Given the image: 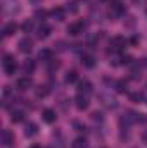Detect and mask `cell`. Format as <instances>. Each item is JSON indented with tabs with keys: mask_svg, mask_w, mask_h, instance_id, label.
<instances>
[{
	"mask_svg": "<svg viewBox=\"0 0 147 148\" xmlns=\"http://www.w3.org/2000/svg\"><path fill=\"white\" fill-rule=\"evenodd\" d=\"M16 69H17V64H16L14 55L12 53H7L3 57V73L7 74V76H12V74L16 73Z\"/></svg>",
	"mask_w": 147,
	"mask_h": 148,
	"instance_id": "1",
	"label": "cell"
},
{
	"mask_svg": "<svg viewBox=\"0 0 147 148\" xmlns=\"http://www.w3.org/2000/svg\"><path fill=\"white\" fill-rule=\"evenodd\" d=\"M109 47H111V50H114V52H121V50H125V47H126V40L123 36H114L111 40Z\"/></svg>",
	"mask_w": 147,
	"mask_h": 148,
	"instance_id": "2",
	"label": "cell"
},
{
	"mask_svg": "<svg viewBox=\"0 0 147 148\" xmlns=\"http://www.w3.org/2000/svg\"><path fill=\"white\" fill-rule=\"evenodd\" d=\"M16 86H17V90L24 91V90H28V88H31V86H33V79H31L30 76L19 77V79H17V83H16Z\"/></svg>",
	"mask_w": 147,
	"mask_h": 148,
	"instance_id": "3",
	"label": "cell"
},
{
	"mask_svg": "<svg viewBox=\"0 0 147 148\" xmlns=\"http://www.w3.org/2000/svg\"><path fill=\"white\" fill-rule=\"evenodd\" d=\"M92 90H94V86H92L90 81L85 79V81H80V83H78V93H80V95H85V97H87V95L92 93Z\"/></svg>",
	"mask_w": 147,
	"mask_h": 148,
	"instance_id": "4",
	"label": "cell"
},
{
	"mask_svg": "<svg viewBox=\"0 0 147 148\" xmlns=\"http://www.w3.org/2000/svg\"><path fill=\"white\" fill-rule=\"evenodd\" d=\"M17 47H19V50H21L23 53H28V52H31V48H33V40L28 38V36L23 38V40H19Z\"/></svg>",
	"mask_w": 147,
	"mask_h": 148,
	"instance_id": "5",
	"label": "cell"
},
{
	"mask_svg": "<svg viewBox=\"0 0 147 148\" xmlns=\"http://www.w3.org/2000/svg\"><path fill=\"white\" fill-rule=\"evenodd\" d=\"M83 29H85V24L83 23H71L68 26V33L71 36H78L80 33H83Z\"/></svg>",
	"mask_w": 147,
	"mask_h": 148,
	"instance_id": "6",
	"label": "cell"
},
{
	"mask_svg": "<svg viewBox=\"0 0 147 148\" xmlns=\"http://www.w3.org/2000/svg\"><path fill=\"white\" fill-rule=\"evenodd\" d=\"M74 105H76L78 110H87L88 109V98L85 95H80L78 93V97L74 98Z\"/></svg>",
	"mask_w": 147,
	"mask_h": 148,
	"instance_id": "7",
	"label": "cell"
},
{
	"mask_svg": "<svg viewBox=\"0 0 147 148\" xmlns=\"http://www.w3.org/2000/svg\"><path fill=\"white\" fill-rule=\"evenodd\" d=\"M123 14H125V5L119 3V2H112V3H111V16L119 17V16H123Z\"/></svg>",
	"mask_w": 147,
	"mask_h": 148,
	"instance_id": "8",
	"label": "cell"
},
{
	"mask_svg": "<svg viewBox=\"0 0 147 148\" xmlns=\"http://www.w3.org/2000/svg\"><path fill=\"white\" fill-rule=\"evenodd\" d=\"M37 134H38V126L35 122H28L26 127H24V136H26V138H33V136H37Z\"/></svg>",
	"mask_w": 147,
	"mask_h": 148,
	"instance_id": "9",
	"label": "cell"
},
{
	"mask_svg": "<svg viewBox=\"0 0 147 148\" xmlns=\"http://www.w3.org/2000/svg\"><path fill=\"white\" fill-rule=\"evenodd\" d=\"M12 143H14V134L9 129H3L2 131V145L3 147H10Z\"/></svg>",
	"mask_w": 147,
	"mask_h": 148,
	"instance_id": "10",
	"label": "cell"
},
{
	"mask_svg": "<svg viewBox=\"0 0 147 148\" xmlns=\"http://www.w3.org/2000/svg\"><path fill=\"white\" fill-rule=\"evenodd\" d=\"M81 64H83V67L92 69V67L95 66V57L90 55V53H83V55H81Z\"/></svg>",
	"mask_w": 147,
	"mask_h": 148,
	"instance_id": "11",
	"label": "cell"
},
{
	"mask_svg": "<svg viewBox=\"0 0 147 148\" xmlns=\"http://www.w3.org/2000/svg\"><path fill=\"white\" fill-rule=\"evenodd\" d=\"M42 117H43V121H45V122H49V124L55 122V119H57L55 112L52 110V109H45V110L42 112Z\"/></svg>",
	"mask_w": 147,
	"mask_h": 148,
	"instance_id": "12",
	"label": "cell"
},
{
	"mask_svg": "<svg viewBox=\"0 0 147 148\" xmlns=\"http://www.w3.org/2000/svg\"><path fill=\"white\" fill-rule=\"evenodd\" d=\"M50 16H52L55 21H64V17H66V10L61 9V7H55V9L50 10Z\"/></svg>",
	"mask_w": 147,
	"mask_h": 148,
	"instance_id": "13",
	"label": "cell"
},
{
	"mask_svg": "<svg viewBox=\"0 0 147 148\" xmlns=\"http://www.w3.org/2000/svg\"><path fill=\"white\" fill-rule=\"evenodd\" d=\"M16 29H17V24H16L14 21H9V23L3 26V36H12V35L16 33Z\"/></svg>",
	"mask_w": 147,
	"mask_h": 148,
	"instance_id": "14",
	"label": "cell"
},
{
	"mask_svg": "<svg viewBox=\"0 0 147 148\" xmlns=\"http://www.w3.org/2000/svg\"><path fill=\"white\" fill-rule=\"evenodd\" d=\"M38 59L42 60V62H50L52 60V52L49 50V48H43V50H40V53H38Z\"/></svg>",
	"mask_w": 147,
	"mask_h": 148,
	"instance_id": "15",
	"label": "cell"
},
{
	"mask_svg": "<svg viewBox=\"0 0 147 148\" xmlns=\"http://www.w3.org/2000/svg\"><path fill=\"white\" fill-rule=\"evenodd\" d=\"M101 100H102V103L107 107V109H116V105H118V102L112 98V97H106V95H101Z\"/></svg>",
	"mask_w": 147,
	"mask_h": 148,
	"instance_id": "16",
	"label": "cell"
},
{
	"mask_svg": "<svg viewBox=\"0 0 147 148\" xmlns=\"http://www.w3.org/2000/svg\"><path fill=\"white\" fill-rule=\"evenodd\" d=\"M33 71H35V60H31V59L24 60V64H23V73L24 74H31Z\"/></svg>",
	"mask_w": 147,
	"mask_h": 148,
	"instance_id": "17",
	"label": "cell"
},
{
	"mask_svg": "<svg viewBox=\"0 0 147 148\" xmlns=\"http://www.w3.org/2000/svg\"><path fill=\"white\" fill-rule=\"evenodd\" d=\"M50 31H52V28L49 26V24H42L40 28H38V38H47L49 35H50Z\"/></svg>",
	"mask_w": 147,
	"mask_h": 148,
	"instance_id": "18",
	"label": "cell"
},
{
	"mask_svg": "<svg viewBox=\"0 0 147 148\" xmlns=\"http://www.w3.org/2000/svg\"><path fill=\"white\" fill-rule=\"evenodd\" d=\"M23 119H24V112L23 110H14L12 114H10V121H12L14 124L23 122Z\"/></svg>",
	"mask_w": 147,
	"mask_h": 148,
	"instance_id": "19",
	"label": "cell"
},
{
	"mask_svg": "<svg viewBox=\"0 0 147 148\" xmlns=\"http://www.w3.org/2000/svg\"><path fill=\"white\" fill-rule=\"evenodd\" d=\"M128 97H130V102H133V103H140V102L144 100V93H142V91H133V93H130Z\"/></svg>",
	"mask_w": 147,
	"mask_h": 148,
	"instance_id": "20",
	"label": "cell"
},
{
	"mask_svg": "<svg viewBox=\"0 0 147 148\" xmlns=\"http://www.w3.org/2000/svg\"><path fill=\"white\" fill-rule=\"evenodd\" d=\"M71 148H88V143H87V140L85 138H76L73 141V145H71Z\"/></svg>",
	"mask_w": 147,
	"mask_h": 148,
	"instance_id": "21",
	"label": "cell"
},
{
	"mask_svg": "<svg viewBox=\"0 0 147 148\" xmlns=\"http://www.w3.org/2000/svg\"><path fill=\"white\" fill-rule=\"evenodd\" d=\"M35 95H37V98H45L49 95V88L47 86H38L35 90Z\"/></svg>",
	"mask_w": 147,
	"mask_h": 148,
	"instance_id": "22",
	"label": "cell"
},
{
	"mask_svg": "<svg viewBox=\"0 0 147 148\" xmlns=\"http://www.w3.org/2000/svg\"><path fill=\"white\" fill-rule=\"evenodd\" d=\"M126 90H128V86H126V81L125 79H121V81L116 83V91L118 93H126Z\"/></svg>",
	"mask_w": 147,
	"mask_h": 148,
	"instance_id": "23",
	"label": "cell"
},
{
	"mask_svg": "<svg viewBox=\"0 0 147 148\" xmlns=\"http://www.w3.org/2000/svg\"><path fill=\"white\" fill-rule=\"evenodd\" d=\"M78 79V74H76V71H68L66 73V76H64V81L66 83H74Z\"/></svg>",
	"mask_w": 147,
	"mask_h": 148,
	"instance_id": "24",
	"label": "cell"
},
{
	"mask_svg": "<svg viewBox=\"0 0 147 148\" xmlns=\"http://www.w3.org/2000/svg\"><path fill=\"white\" fill-rule=\"evenodd\" d=\"M35 17L40 19V21L45 19V17H47V10H43V9H37V10H35Z\"/></svg>",
	"mask_w": 147,
	"mask_h": 148,
	"instance_id": "25",
	"label": "cell"
},
{
	"mask_svg": "<svg viewBox=\"0 0 147 148\" xmlns=\"http://www.w3.org/2000/svg\"><path fill=\"white\" fill-rule=\"evenodd\" d=\"M31 28H33V23H31V21H26V23H23V26H21V29H23L24 33L31 31Z\"/></svg>",
	"mask_w": 147,
	"mask_h": 148,
	"instance_id": "26",
	"label": "cell"
},
{
	"mask_svg": "<svg viewBox=\"0 0 147 148\" xmlns=\"http://www.w3.org/2000/svg\"><path fill=\"white\" fill-rule=\"evenodd\" d=\"M59 66H61V64H59L57 60L54 62V59H52V60L49 62V71H55V69H59Z\"/></svg>",
	"mask_w": 147,
	"mask_h": 148,
	"instance_id": "27",
	"label": "cell"
},
{
	"mask_svg": "<svg viewBox=\"0 0 147 148\" xmlns=\"http://www.w3.org/2000/svg\"><path fill=\"white\" fill-rule=\"evenodd\" d=\"M130 62H132V57H130V55L121 57V64H130Z\"/></svg>",
	"mask_w": 147,
	"mask_h": 148,
	"instance_id": "28",
	"label": "cell"
},
{
	"mask_svg": "<svg viewBox=\"0 0 147 148\" xmlns=\"http://www.w3.org/2000/svg\"><path fill=\"white\" fill-rule=\"evenodd\" d=\"M92 119H94V121H102V115H101L99 112H94V114H92Z\"/></svg>",
	"mask_w": 147,
	"mask_h": 148,
	"instance_id": "29",
	"label": "cell"
},
{
	"mask_svg": "<svg viewBox=\"0 0 147 148\" xmlns=\"http://www.w3.org/2000/svg\"><path fill=\"white\" fill-rule=\"evenodd\" d=\"M57 50H64V43L62 41H57Z\"/></svg>",
	"mask_w": 147,
	"mask_h": 148,
	"instance_id": "30",
	"label": "cell"
},
{
	"mask_svg": "<svg viewBox=\"0 0 147 148\" xmlns=\"http://www.w3.org/2000/svg\"><path fill=\"white\" fill-rule=\"evenodd\" d=\"M142 140H144V143H147V131H144V134H142Z\"/></svg>",
	"mask_w": 147,
	"mask_h": 148,
	"instance_id": "31",
	"label": "cell"
},
{
	"mask_svg": "<svg viewBox=\"0 0 147 148\" xmlns=\"http://www.w3.org/2000/svg\"><path fill=\"white\" fill-rule=\"evenodd\" d=\"M132 2H133V3H146L147 0H132Z\"/></svg>",
	"mask_w": 147,
	"mask_h": 148,
	"instance_id": "32",
	"label": "cell"
},
{
	"mask_svg": "<svg viewBox=\"0 0 147 148\" xmlns=\"http://www.w3.org/2000/svg\"><path fill=\"white\" fill-rule=\"evenodd\" d=\"M30 2H31V3H40L42 0H30Z\"/></svg>",
	"mask_w": 147,
	"mask_h": 148,
	"instance_id": "33",
	"label": "cell"
},
{
	"mask_svg": "<svg viewBox=\"0 0 147 148\" xmlns=\"http://www.w3.org/2000/svg\"><path fill=\"white\" fill-rule=\"evenodd\" d=\"M31 148H42V147H40V145H33Z\"/></svg>",
	"mask_w": 147,
	"mask_h": 148,
	"instance_id": "34",
	"label": "cell"
},
{
	"mask_svg": "<svg viewBox=\"0 0 147 148\" xmlns=\"http://www.w3.org/2000/svg\"><path fill=\"white\" fill-rule=\"evenodd\" d=\"M146 14H147V10H146Z\"/></svg>",
	"mask_w": 147,
	"mask_h": 148,
	"instance_id": "35",
	"label": "cell"
}]
</instances>
